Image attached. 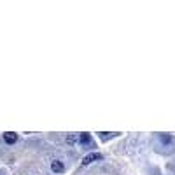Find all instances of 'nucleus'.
<instances>
[{"label":"nucleus","instance_id":"obj_1","mask_svg":"<svg viewBox=\"0 0 175 175\" xmlns=\"http://www.w3.org/2000/svg\"><path fill=\"white\" fill-rule=\"evenodd\" d=\"M103 158L100 152H91V154H86L82 159V165H91V163H95V161H100Z\"/></svg>","mask_w":175,"mask_h":175},{"label":"nucleus","instance_id":"obj_2","mask_svg":"<svg viewBox=\"0 0 175 175\" xmlns=\"http://www.w3.org/2000/svg\"><path fill=\"white\" fill-rule=\"evenodd\" d=\"M77 140H79V142H81V144H82V145H93V142H91V135L89 133H81V135H79V137H77Z\"/></svg>","mask_w":175,"mask_h":175},{"label":"nucleus","instance_id":"obj_3","mask_svg":"<svg viewBox=\"0 0 175 175\" xmlns=\"http://www.w3.org/2000/svg\"><path fill=\"white\" fill-rule=\"evenodd\" d=\"M51 170H53L54 173H63V172H65V165H63L61 161L54 159L53 163H51Z\"/></svg>","mask_w":175,"mask_h":175},{"label":"nucleus","instance_id":"obj_4","mask_svg":"<svg viewBox=\"0 0 175 175\" xmlns=\"http://www.w3.org/2000/svg\"><path fill=\"white\" fill-rule=\"evenodd\" d=\"M4 140H5V144H16L18 135L12 133V131H5V133H4Z\"/></svg>","mask_w":175,"mask_h":175},{"label":"nucleus","instance_id":"obj_5","mask_svg":"<svg viewBox=\"0 0 175 175\" xmlns=\"http://www.w3.org/2000/svg\"><path fill=\"white\" fill-rule=\"evenodd\" d=\"M158 137H159V140L165 144V145H168V144L172 142V137H170V135H166V133H159Z\"/></svg>","mask_w":175,"mask_h":175},{"label":"nucleus","instance_id":"obj_6","mask_svg":"<svg viewBox=\"0 0 175 175\" xmlns=\"http://www.w3.org/2000/svg\"><path fill=\"white\" fill-rule=\"evenodd\" d=\"M114 135H117V133H109V131H102L100 133V138L102 140H109L110 137H114Z\"/></svg>","mask_w":175,"mask_h":175},{"label":"nucleus","instance_id":"obj_7","mask_svg":"<svg viewBox=\"0 0 175 175\" xmlns=\"http://www.w3.org/2000/svg\"><path fill=\"white\" fill-rule=\"evenodd\" d=\"M67 142H68L70 145H74V144H77V137L75 135H68V137H67Z\"/></svg>","mask_w":175,"mask_h":175}]
</instances>
